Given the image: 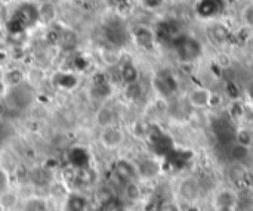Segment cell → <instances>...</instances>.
<instances>
[{
    "label": "cell",
    "mask_w": 253,
    "mask_h": 211,
    "mask_svg": "<svg viewBox=\"0 0 253 211\" xmlns=\"http://www.w3.org/2000/svg\"><path fill=\"white\" fill-rule=\"evenodd\" d=\"M123 142H124V133H123V130L117 124H112V126L101 129L99 143L105 149H108V151L117 149L118 146L123 145Z\"/></svg>",
    "instance_id": "1"
},
{
    "label": "cell",
    "mask_w": 253,
    "mask_h": 211,
    "mask_svg": "<svg viewBox=\"0 0 253 211\" xmlns=\"http://www.w3.org/2000/svg\"><path fill=\"white\" fill-rule=\"evenodd\" d=\"M215 94L207 87H194L188 93V103L194 110H204L207 107H212Z\"/></svg>",
    "instance_id": "2"
},
{
    "label": "cell",
    "mask_w": 253,
    "mask_h": 211,
    "mask_svg": "<svg viewBox=\"0 0 253 211\" xmlns=\"http://www.w3.org/2000/svg\"><path fill=\"white\" fill-rule=\"evenodd\" d=\"M114 171H115V176L123 182V183H128V182H137L140 173H138V167L128 161V160H118L115 163V167H114Z\"/></svg>",
    "instance_id": "3"
},
{
    "label": "cell",
    "mask_w": 253,
    "mask_h": 211,
    "mask_svg": "<svg viewBox=\"0 0 253 211\" xmlns=\"http://www.w3.org/2000/svg\"><path fill=\"white\" fill-rule=\"evenodd\" d=\"M200 192H201L200 185H198V182H197L196 179H193V177L184 179V180L181 182V185H179V195H181L185 201H188V202L196 201V199L200 196Z\"/></svg>",
    "instance_id": "4"
},
{
    "label": "cell",
    "mask_w": 253,
    "mask_h": 211,
    "mask_svg": "<svg viewBox=\"0 0 253 211\" xmlns=\"http://www.w3.org/2000/svg\"><path fill=\"white\" fill-rule=\"evenodd\" d=\"M93 120H95V123H96V126L99 129H104V127L115 124V113H114V110L111 107L104 105V107L98 108V111L95 113Z\"/></svg>",
    "instance_id": "5"
},
{
    "label": "cell",
    "mask_w": 253,
    "mask_h": 211,
    "mask_svg": "<svg viewBox=\"0 0 253 211\" xmlns=\"http://www.w3.org/2000/svg\"><path fill=\"white\" fill-rule=\"evenodd\" d=\"M37 14H39V18L45 24H52L58 18V9H56L55 3H52L51 0H46V2H42V3H37Z\"/></svg>",
    "instance_id": "6"
},
{
    "label": "cell",
    "mask_w": 253,
    "mask_h": 211,
    "mask_svg": "<svg viewBox=\"0 0 253 211\" xmlns=\"http://www.w3.org/2000/svg\"><path fill=\"white\" fill-rule=\"evenodd\" d=\"M26 80H27V72L24 70L18 68V67L11 68V70L5 71V74H3V81L6 83V86L9 89H14V87H18V86L24 84Z\"/></svg>",
    "instance_id": "7"
},
{
    "label": "cell",
    "mask_w": 253,
    "mask_h": 211,
    "mask_svg": "<svg viewBox=\"0 0 253 211\" xmlns=\"http://www.w3.org/2000/svg\"><path fill=\"white\" fill-rule=\"evenodd\" d=\"M237 198L234 192L231 190H221L216 198H215V204H216V210H228L231 211L235 205H237Z\"/></svg>",
    "instance_id": "8"
},
{
    "label": "cell",
    "mask_w": 253,
    "mask_h": 211,
    "mask_svg": "<svg viewBox=\"0 0 253 211\" xmlns=\"http://www.w3.org/2000/svg\"><path fill=\"white\" fill-rule=\"evenodd\" d=\"M226 176L231 183H241L247 177V170L243 163H231L226 168Z\"/></svg>",
    "instance_id": "9"
},
{
    "label": "cell",
    "mask_w": 253,
    "mask_h": 211,
    "mask_svg": "<svg viewBox=\"0 0 253 211\" xmlns=\"http://www.w3.org/2000/svg\"><path fill=\"white\" fill-rule=\"evenodd\" d=\"M228 155H229V161L231 163H243L244 160L249 158L250 155V148L247 146H243L240 143H234L229 146V151H228Z\"/></svg>",
    "instance_id": "10"
},
{
    "label": "cell",
    "mask_w": 253,
    "mask_h": 211,
    "mask_svg": "<svg viewBox=\"0 0 253 211\" xmlns=\"http://www.w3.org/2000/svg\"><path fill=\"white\" fill-rule=\"evenodd\" d=\"M18 204V195L15 192H0V207L3 211H11Z\"/></svg>",
    "instance_id": "11"
},
{
    "label": "cell",
    "mask_w": 253,
    "mask_h": 211,
    "mask_svg": "<svg viewBox=\"0 0 253 211\" xmlns=\"http://www.w3.org/2000/svg\"><path fill=\"white\" fill-rule=\"evenodd\" d=\"M23 211H49L48 202L42 198H30L23 204Z\"/></svg>",
    "instance_id": "12"
},
{
    "label": "cell",
    "mask_w": 253,
    "mask_h": 211,
    "mask_svg": "<svg viewBox=\"0 0 253 211\" xmlns=\"http://www.w3.org/2000/svg\"><path fill=\"white\" fill-rule=\"evenodd\" d=\"M137 167H138V173L145 177H153L159 173V164L153 160H145Z\"/></svg>",
    "instance_id": "13"
},
{
    "label": "cell",
    "mask_w": 253,
    "mask_h": 211,
    "mask_svg": "<svg viewBox=\"0 0 253 211\" xmlns=\"http://www.w3.org/2000/svg\"><path fill=\"white\" fill-rule=\"evenodd\" d=\"M234 138H235V142H237V143H240V145H243V146H247V148H250L252 143H253V133H252L249 129H246V127L238 129V130L235 132Z\"/></svg>",
    "instance_id": "14"
},
{
    "label": "cell",
    "mask_w": 253,
    "mask_h": 211,
    "mask_svg": "<svg viewBox=\"0 0 253 211\" xmlns=\"http://www.w3.org/2000/svg\"><path fill=\"white\" fill-rule=\"evenodd\" d=\"M124 195L129 201H138L142 196V192L140 185H137V182H128L124 183Z\"/></svg>",
    "instance_id": "15"
},
{
    "label": "cell",
    "mask_w": 253,
    "mask_h": 211,
    "mask_svg": "<svg viewBox=\"0 0 253 211\" xmlns=\"http://www.w3.org/2000/svg\"><path fill=\"white\" fill-rule=\"evenodd\" d=\"M165 2L166 0H138V5L148 12H154L160 9L165 5Z\"/></svg>",
    "instance_id": "16"
},
{
    "label": "cell",
    "mask_w": 253,
    "mask_h": 211,
    "mask_svg": "<svg viewBox=\"0 0 253 211\" xmlns=\"http://www.w3.org/2000/svg\"><path fill=\"white\" fill-rule=\"evenodd\" d=\"M87 202L84 198L79 196V195H73L70 199H68V207H70V211H84Z\"/></svg>",
    "instance_id": "17"
},
{
    "label": "cell",
    "mask_w": 253,
    "mask_h": 211,
    "mask_svg": "<svg viewBox=\"0 0 253 211\" xmlns=\"http://www.w3.org/2000/svg\"><path fill=\"white\" fill-rule=\"evenodd\" d=\"M102 56V61L107 64V65H114L120 61V53L114 49H107V50H102L101 53Z\"/></svg>",
    "instance_id": "18"
},
{
    "label": "cell",
    "mask_w": 253,
    "mask_h": 211,
    "mask_svg": "<svg viewBox=\"0 0 253 211\" xmlns=\"http://www.w3.org/2000/svg\"><path fill=\"white\" fill-rule=\"evenodd\" d=\"M241 18L247 25H253V5H249L243 9Z\"/></svg>",
    "instance_id": "19"
},
{
    "label": "cell",
    "mask_w": 253,
    "mask_h": 211,
    "mask_svg": "<svg viewBox=\"0 0 253 211\" xmlns=\"http://www.w3.org/2000/svg\"><path fill=\"white\" fill-rule=\"evenodd\" d=\"M8 92H9V87L6 86V83L2 78V80H0V96H6Z\"/></svg>",
    "instance_id": "20"
},
{
    "label": "cell",
    "mask_w": 253,
    "mask_h": 211,
    "mask_svg": "<svg viewBox=\"0 0 253 211\" xmlns=\"http://www.w3.org/2000/svg\"><path fill=\"white\" fill-rule=\"evenodd\" d=\"M3 74H5V72L2 71V68H0V80H2V78H3Z\"/></svg>",
    "instance_id": "21"
},
{
    "label": "cell",
    "mask_w": 253,
    "mask_h": 211,
    "mask_svg": "<svg viewBox=\"0 0 253 211\" xmlns=\"http://www.w3.org/2000/svg\"><path fill=\"white\" fill-rule=\"evenodd\" d=\"M42 2H46V0H40V2H39V3H42Z\"/></svg>",
    "instance_id": "22"
},
{
    "label": "cell",
    "mask_w": 253,
    "mask_h": 211,
    "mask_svg": "<svg viewBox=\"0 0 253 211\" xmlns=\"http://www.w3.org/2000/svg\"><path fill=\"white\" fill-rule=\"evenodd\" d=\"M0 211H3V210H2V207H0Z\"/></svg>",
    "instance_id": "23"
}]
</instances>
